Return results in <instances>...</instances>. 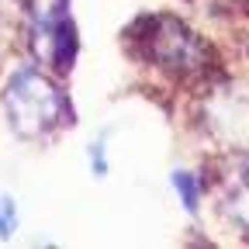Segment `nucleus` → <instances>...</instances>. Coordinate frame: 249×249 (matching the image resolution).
Returning <instances> with one entry per match:
<instances>
[{
	"mask_svg": "<svg viewBox=\"0 0 249 249\" xmlns=\"http://www.w3.org/2000/svg\"><path fill=\"white\" fill-rule=\"evenodd\" d=\"M7 121L21 139H49L70 118V104L62 90L35 66H24L11 76L4 90Z\"/></svg>",
	"mask_w": 249,
	"mask_h": 249,
	"instance_id": "1",
	"label": "nucleus"
},
{
	"mask_svg": "<svg viewBox=\"0 0 249 249\" xmlns=\"http://www.w3.org/2000/svg\"><path fill=\"white\" fill-rule=\"evenodd\" d=\"M142 45L145 55L156 62L160 70L170 73H197L208 59V49L191 28L177 18H149L142 21Z\"/></svg>",
	"mask_w": 249,
	"mask_h": 249,
	"instance_id": "2",
	"label": "nucleus"
},
{
	"mask_svg": "<svg viewBox=\"0 0 249 249\" xmlns=\"http://www.w3.org/2000/svg\"><path fill=\"white\" fill-rule=\"evenodd\" d=\"M31 45L49 70H70L73 24L66 14V0H31Z\"/></svg>",
	"mask_w": 249,
	"mask_h": 249,
	"instance_id": "3",
	"label": "nucleus"
},
{
	"mask_svg": "<svg viewBox=\"0 0 249 249\" xmlns=\"http://www.w3.org/2000/svg\"><path fill=\"white\" fill-rule=\"evenodd\" d=\"M173 187H177L183 208L187 211H197V204H201V183L194 180V173H173Z\"/></svg>",
	"mask_w": 249,
	"mask_h": 249,
	"instance_id": "4",
	"label": "nucleus"
},
{
	"mask_svg": "<svg viewBox=\"0 0 249 249\" xmlns=\"http://www.w3.org/2000/svg\"><path fill=\"white\" fill-rule=\"evenodd\" d=\"M18 229V204L11 197H0V235H11Z\"/></svg>",
	"mask_w": 249,
	"mask_h": 249,
	"instance_id": "5",
	"label": "nucleus"
},
{
	"mask_svg": "<svg viewBox=\"0 0 249 249\" xmlns=\"http://www.w3.org/2000/svg\"><path fill=\"white\" fill-rule=\"evenodd\" d=\"M90 170L97 173V177H104V173H107V160H104V142H93V145H90Z\"/></svg>",
	"mask_w": 249,
	"mask_h": 249,
	"instance_id": "6",
	"label": "nucleus"
}]
</instances>
